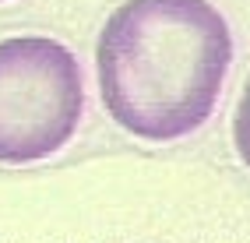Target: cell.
<instances>
[{"label":"cell","instance_id":"obj_2","mask_svg":"<svg viewBox=\"0 0 250 243\" xmlns=\"http://www.w3.org/2000/svg\"><path fill=\"white\" fill-rule=\"evenodd\" d=\"M81 113L85 78L63 42L46 36L0 42V162L49 159L74 138Z\"/></svg>","mask_w":250,"mask_h":243},{"label":"cell","instance_id":"obj_1","mask_svg":"<svg viewBox=\"0 0 250 243\" xmlns=\"http://www.w3.org/2000/svg\"><path fill=\"white\" fill-rule=\"evenodd\" d=\"M229 63V25L208 0H127L95 46L103 106L145 141L194 134L219 102Z\"/></svg>","mask_w":250,"mask_h":243},{"label":"cell","instance_id":"obj_3","mask_svg":"<svg viewBox=\"0 0 250 243\" xmlns=\"http://www.w3.org/2000/svg\"><path fill=\"white\" fill-rule=\"evenodd\" d=\"M232 141H236L240 159L250 166V78L243 85V95L236 102V117H232Z\"/></svg>","mask_w":250,"mask_h":243}]
</instances>
